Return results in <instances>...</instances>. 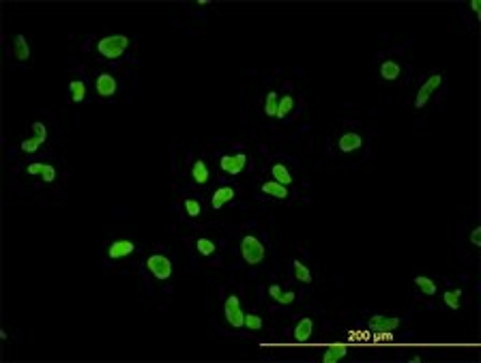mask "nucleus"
Masks as SVG:
<instances>
[{
	"instance_id": "8",
	"label": "nucleus",
	"mask_w": 481,
	"mask_h": 363,
	"mask_svg": "<svg viewBox=\"0 0 481 363\" xmlns=\"http://www.w3.org/2000/svg\"><path fill=\"white\" fill-rule=\"evenodd\" d=\"M95 86H97V93L101 97H112L116 93V80L112 78L110 74H101L97 78V82H95Z\"/></svg>"
},
{
	"instance_id": "30",
	"label": "nucleus",
	"mask_w": 481,
	"mask_h": 363,
	"mask_svg": "<svg viewBox=\"0 0 481 363\" xmlns=\"http://www.w3.org/2000/svg\"><path fill=\"white\" fill-rule=\"evenodd\" d=\"M39 147H41V142H39L37 138H33V140H24V142H22V151H26V153H35Z\"/></svg>"
},
{
	"instance_id": "14",
	"label": "nucleus",
	"mask_w": 481,
	"mask_h": 363,
	"mask_svg": "<svg viewBox=\"0 0 481 363\" xmlns=\"http://www.w3.org/2000/svg\"><path fill=\"white\" fill-rule=\"evenodd\" d=\"M230 200H234V189L232 187H221L213 193V208H221L223 204H228Z\"/></svg>"
},
{
	"instance_id": "1",
	"label": "nucleus",
	"mask_w": 481,
	"mask_h": 363,
	"mask_svg": "<svg viewBox=\"0 0 481 363\" xmlns=\"http://www.w3.org/2000/svg\"><path fill=\"white\" fill-rule=\"evenodd\" d=\"M127 47H129V39L125 35H110V37H103L101 41L97 43V50L101 56H106V58H120Z\"/></svg>"
},
{
	"instance_id": "2",
	"label": "nucleus",
	"mask_w": 481,
	"mask_h": 363,
	"mask_svg": "<svg viewBox=\"0 0 481 363\" xmlns=\"http://www.w3.org/2000/svg\"><path fill=\"white\" fill-rule=\"evenodd\" d=\"M240 256L247 264H260L264 260V245L256 237L247 235L240 241Z\"/></svg>"
},
{
	"instance_id": "5",
	"label": "nucleus",
	"mask_w": 481,
	"mask_h": 363,
	"mask_svg": "<svg viewBox=\"0 0 481 363\" xmlns=\"http://www.w3.org/2000/svg\"><path fill=\"white\" fill-rule=\"evenodd\" d=\"M440 82H443V76L440 74H434V76H430L426 82H423V86L419 88V93H417V99H415V106L417 108H423L428 103L430 99V95L436 91V88L440 86Z\"/></svg>"
},
{
	"instance_id": "23",
	"label": "nucleus",
	"mask_w": 481,
	"mask_h": 363,
	"mask_svg": "<svg viewBox=\"0 0 481 363\" xmlns=\"http://www.w3.org/2000/svg\"><path fill=\"white\" fill-rule=\"evenodd\" d=\"M84 97H86L84 82H82V80H73V82H71V99H73V101H82Z\"/></svg>"
},
{
	"instance_id": "31",
	"label": "nucleus",
	"mask_w": 481,
	"mask_h": 363,
	"mask_svg": "<svg viewBox=\"0 0 481 363\" xmlns=\"http://www.w3.org/2000/svg\"><path fill=\"white\" fill-rule=\"evenodd\" d=\"M294 299H296V295L290 290V293H282V295H279V297H277V303H282V305H290V303H294Z\"/></svg>"
},
{
	"instance_id": "21",
	"label": "nucleus",
	"mask_w": 481,
	"mask_h": 363,
	"mask_svg": "<svg viewBox=\"0 0 481 363\" xmlns=\"http://www.w3.org/2000/svg\"><path fill=\"white\" fill-rule=\"evenodd\" d=\"M415 286H419L423 295H436V284L430 277H415Z\"/></svg>"
},
{
	"instance_id": "10",
	"label": "nucleus",
	"mask_w": 481,
	"mask_h": 363,
	"mask_svg": "<svg viewBox=\"0 0 481 363\" xmlns=\"http://www.w3.org/2000/svg\"><path fill=\"white\" fill-rule=\"evenodd\" d=\"M135 249V245L131 243V241H116V243H112L110 249H108V256L110 258H125V256H129L131 252Z\"/></svg>"
},
{
	"instance_id": "3",
	"label": "nucleus",
	"mask_w": 481,
	"mask_h": 363,
	"mask_svg": "<svg viewBox=\"0 0 481 363\" xmlns=\"http://www.w3.org/2000/svg\"><path fill=\"white\" fill-rule=\"evenodd\" d=\"M223 312H226V318L232 327H245V312L240 310V299L236 295H230L226 303H223Z\"/></svg>"
},
{
	"instance_id": "29",
	"label": "nucleus",
	"mask_w": 481,
	"mask_h": 363,
	"mask_svg": "<svg viewBox=\"0 0 481 363\" xmlns=\"http://www.w3.org/2000/svg\"><path fill=\"white\" fill-rule=\"evenodd\" d=\"M41 176H43V181H45V183H54V181H56V168L50 166V164H45V166H43V174H41Z\"/></svg>"
},
{
	"instance_id": "16",
	"label": "nucleus",
	"mask_w": 481,
	"mask_h": 363,
	"mask_svg": "<svg viewBox=\"0 0 481 363\" xmlns=\"http://www.w3.org/2000/svg\"><path fill=\"white\" fill-rule=\"evenodd\" d=\"M13 54H15V58H18V60H28L30 58V50H28V43H26V37H24V35L15 37Z\"/></svg>"
},
{
	"instance_id": "27",
	"label": "nucleus",
	"mask_w": 481,
	"mask_h": 363,
	"mask_svg": "<svg viewBox=\"0 0 481 363\" xmlns=\"http://www.w3.org/2000/svg\"><path fill=\"white\" fill-rule=\"evenodd\" d=\"M185 211H187L189 217H198L200 215V202H198V200H194V198L185 200Z\"/></svg>"
},
{
	"instance_id": "28",
	"label": "nucleus",
	"mask_w": 481,
	"mask_h": 363,
	"mask_svg": "<svg viewBox=\"0 0 481 363\" xmlns=\"http://www.w3.org/2000/svg\"><path fill=\"white\" fill-rule=\"evenodd\" d=\"M33 131H35V138L43 144V142H45V138H47L45 125H43V123H33Z\"/></svg>"
},
{
	"instance_id": "24",
	"label": "nucleus",
	"mask_w": 481,
	"mask_h": 363,
	"mask_svg": "<svg viewBox=\"0 0 481 363\" xmlns=\"http://www.w3.org/2000/svg\"><path fill=\"white\" fill-rule=\"evenodd\" d=\"M196 247H198V252L202 254V256H213V254H215V243H213L211 239H198Z\"/></svg>"
},
{
	"instance_id": "18",
	"label": "nucleus",
	"mask_w": 481,
	"mask_h": 363,
	"mask_svg": "<svg viewBox=\"0 0 481 363\" xmlns=\"http://www.w3.org/2000/svg\"><path fill=\"white\" fill-rule=\"evenodd\" d=\"M292 269H294V277L299 279V281H303V284H311V273H309V269L303 264L301 260H294L292 262Z\"/></svg>"
},
{
	"instance_id": "15",
	"label": "nucleus",
	"mask_w": 481,
	"mask_h": 363,
	"mask_svg": "<svg viewBox=\"0 0 481 363\" xmlns=\"http://www.w3.org/2000/svg\"><path fill=\"white\" fill-rule=\"evenodd\" d=\"M191 176H194V181L198 185H206L208 183V176H211V172H208V168L202 159H198L196 164H194V170H191Z\"/></svg>"
},
{
	"instance_id": "35",
	"label": "nucleus",
	"mask_w": 481,
	"mask_h": 363,
	"mask_svg": "<svg viewBox=\"0 0 481 363\" xmlns=\"http://www.w3.org/2000/svg\"><path fill=\"white\" fill-rule=\"evenodd\" d=\"M470 7H472V11H477V13H479V0H472Z\"/></svg>"
},
{
	"instance_id": "25",
	"label": "nucleus",
	"mask_w": 481,
	"mask_h": 363,
	"mask_svg": "<svg viewBox=\"0 0 481 363\" xmlns=\"http://www.w3.org/2000/svg\"><path fill=\"white\" fill-rule=\"evenodd\" d=\"M460 295H462V290H447V293H445V303L451 310H458L460 308Z\"/></svg>"
},
{
	"instance_id": "17",
	"label": "nucleus",
	"mask_w": 481,
	"mask_h": 363,
	"mask_svg": "<svg viewBox=\"0 0 481 363\" xmlns=\"http://www.w3.org/2000/svg\"><path fill=\"white\" fill-rule=\"evenodd\" d=\"M399 74H402V69H399V64L395 60H384L382 67H380V76L384 80H397Z\"/></svg>"
},
{
	"instance_id": "33",
	"label": "nucleus",
	"mask_w": 481,
	"mask_h": 363,
	"mask_svg": "<svg viewBox=\"0 0 481 363\" xmlns=\"http://www.w3.org/2000/svg\"><path fill=\"white\" fill-rule=\"evenodd\" d=\"M470 241H472V245H481V228H475L472 230V235H470Z\"/></svg>"
},
{
	"instance_id": "13",
	"label": "nucleus",
	"mask_w": 481,
	"mask_h": 363,
	"mask_svg": "<svg viewBox=\"0 0 481 363\" xmlns=\"http://www.w3.org/2000/svg\"><path fill=\"white\" fill-rule=\"evenodd\" d=\"M262 191L269 193V196H273V198H279V200L288 198V187H286V185H282V183H277V181L264 183V185H262Z\"/></svg>"
},
{
	"instance_id": "4",
	"label": "nucleus",
	"mask_w": 481,
	"mask_h": 363,
	"mask_svg": "<svg viewBox=\"0 0 481 363\" xmlns=\"http://www.w3.org/2000/svg\"><path fill=\"white\" fill-rule=\"evenodd\" d=\"M146 269L153 273V275L157 277V279H168L170 277V273H172V262L168 260L166 256H159V254H155V256H150L148 260H146Z\"/></svg>"
},
{
	"instance_id": "6",
	"label": "nucleus",
	"mask_w": 481,
	"mask_h": 363,
	"mask_svg": "<svg viewBox=\"0 0 481 363\" xmlns=\"http://www.w3.org/2000/svg\"><path fill=\"white\" fill-rule=\"evenodd\" d=\"M399 325H402L399 318H389V316H372L370 318V329L374 333H393Z\"/></svg>"
},
{
	"instance_id": "11",
	"label": "nucleus",
	"mask_w": 481,
	"mask_h": 363,
	"mask_svg": "<svg viewBox=\"0 0 481 363\" xmlns=\"http://www.w3.org/2000/svg\"><path fill=\"white\" fill-rule=\"evenodd\" d=\"M361 144H363V140H361L359 133H344L342 138H340V142H338V147H340V151H344V153H350V151L359 149Z\"/></svg>"
},
{
	"instance_id": "22",
	"label": "nucleus",
	"mask_w": 481,
	"mask_h": 363,
	"mask_svg": "<svg viewBox=\"0 0 481 363\" xmlns=\"http://www.w3.org/2000/svg\"><path fill=\"white\" fill-rule=\"evenodd\" d=\"M273 176H275V181L282 183V185H290V183H292L290 172H288L286 166H282V164H275V166H273Z\"/></svg>"
},
{
	"instance_id": "7",
	"label": "nucleus",
	"mask_w": 481,
	"mask_h": 363,
	"mask_svg": "<svg viewBox=\"0 0 481 363\" xmlns=\"http://www.w3.org/2000/svg\"><path fill=\"white\" fill-rule=\"evenodd\" d=\"M245 164H247V157L243 155V153H236V155H223L221 161H219L221 170H226L228 174H238L245 168Z\"/></svg>"
},
{
	"instance_id": "32",
	"label": "nucleus",
	"mask_w": 481,
	"mask_h": 363,
	"mask_svg": "<svg viewBox=\"0 0 481 363\" xmlns=\"http://www.w3.org/2000/svg\"><path fill=\"white\" fill-rule=\"evenodd\" d=\"M43 166H45V164H30V166L26 168V172H28V174H35V176H37V174H43Z\"/></svg>"
},
{
	"instance_id": "20",
	"label": "nucleus",
	"mask_w": 481,
	"mask_h": 363,
	"mask_svg": "<svg viewBox=\"0 0 481 363\" xmlns=\"http://www.w3.org/2000/svg\"><path fill=\"white\" fill-rule=\"evenodd\" d=\"M292 108H294V99H292V97L290 95L282 97V99H279V108H277V118H286L292 112Z\"/></svg>"
},
{
	"instance_id": "26",
	"label": "nucleus",
	"mask_w": 481,
	"mask_h": 363,
	"mask_svg": "<svg viewBox=\"0 0 481 363\" xmlns=\"http://www.w3.org/2000/svg\"><path fill=\"white\" fill-rule=\"evenodd\" d=\"M245 327L252 331H258V329H262V318L256 314H245Z\"/></svg>"
},
{
	"instance_id": "9",
	"label": "nucleus",
	"mask_w": 481,
	"mask_h": 363,
	"mask_svg": "<svg viewBox=\"0 0 481 363\" xmlns=\"http://www.w3.org/2000/svg\"><path fill=\"white\" fill-rule=\"evenodd\" d=\"M311 333H314V320L311 318H301L299 325L294 327V340L296 342H307Z\"/></svg>"
},
{
	"instance_id": "19",
	"label": "nucleus",
	"mask_w": 481,
	"mask_h": 363,
	"mask_svg": "<svg viewBox=\"0 0 481 363\" xmlns=\"http://www.w3.org/2000/svg\"><path fill=\"white\" fill-rule=\"evenodd\" d=\"M277 108H279V97L275 91H271L267 95V101H264V112H267V116H277Z\"/></svg>"
},
{
	"instance_id": "12",
	"label": "nucleus",
	"mask_w": 481,
	"mask_h": 363,
	"mask_svg": "<svg viewBox=\"0 0 481 363\" xmlns=\"http://www.w3.org/2000/svg\"><path fill=\"white\" fill-rule=\"evenodd\" d=\"M346 352H348V348L344 344H333V346H329L327 352L323 354V361L325 363H335V361L346 357Z\"/></svg>"
},
{
	"instance_id": "34",
	"label": "nucleus",
	"mask_w": 481,
	"mask_h": 363,
	"mask_svg": "<svg viewBox=\"0 0 481 363\" xmlns=\"http://www.w3.org/2000/svg\"><path fill=\"white\" fill-rule=\"evenodd\" d=\"M282 293H284V290H282V288H279L277 284H275V286H269V295H271V297H273V299H275V301H277V297H279V295H282Z\"/></svg>"
}]
</instances>
